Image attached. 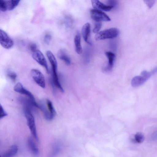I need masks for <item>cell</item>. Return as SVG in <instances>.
<instances>
[{"mask_svg":"<svg viewBox=\"0 0 157 157\" xmlns=\"http://www.w3.org/2000/svg\"><path fill=\"white\" fill-rule=\"evenodd\" d=\"M31 75L35 82L41 87L44 88L46 84L44 76L38 70L33 69L31 71Z\"/></svg>","mask_w":157,"mask_h":157,"instance_id":"obj_5","label":"cell"},{"mask_svg":"<svg viewBox=\"0 0 157 157\" xmlns=\"http://www.w3.org/2000/svg\"><path fill=\"white\" fill-rule=\"evenodd\" d=\"M107 2L108 5L111 7L112 8H116L117 6L118 2L117 1L108 0Z\"/></svg>","mask_w":157,"mask_h":157,"instance_id":"obj_24","label":"cell"},{"mask_svg":"<svg viewBox=\"0 0 157 157\" xmlns=\"http://www.w3.org/2000/svg\"><path fill=\"white\" fill-rule=\"evenodd\" d=\"M119 31L115 28H112L100 31L95 36L96 40H100L106 39H113L119 35Z\"/></svg>","mask_w":157,"mask_h":157,"instance_id":"obj_3","label":"cell"},{"mask_svg":"<svg viewBox=\"0 0 157 157\" xmlns=\"http://www.w3.org/2000/svg\"><path fill=\"white\" fill-rule=\"evenodd\" d=\"M51 36L50 34H46L44 37V42L48 44L51 39Z\"/></svg>","mask_w":157,"mask_h":157,"instance_id":"obj_27","label":"cell"},{"mask_svg":"<svg viewBox=\"0 0 157 157\" xmlns=\"http://www.w3.org/2000/svg\"><path fill=\"white\" fill-rule=\"evenodd\" d=\"M29 49L33 52L37 50V46L36 45L33 43L30 44L29 46Z\"/></svg>","mask_w":157,"mask_h":157,"instance_id":"obj_26","label":"cell"},{"mask_svg":"<svg viewBox=\"0 0 157 157\" xmlns=\"http://www.w3.org/2000/svg\"><path fill=\"white\" fill-rule=\"evenodd\" d=\"M14 90L16 92L28 97L32 101L35 103H37L33 94L25 89L20 82L17 83L13 87Z\"/></svg>","mask_w":157,"mask_h":157,"instance_id":"obj_8","label":"cell"},{"mask_svg":"<svg viewBox=\"0 0 157 157\" xmlns=\"http://www.w3.org/2000/svg\"><path fill=\"white\" fill-rule=\"evenodd\" d=\"M80 36L79 33L78 32L75 36L74 42L75 51L78 54H81L82 52V48Z\"/></svg>","mask_w":157,"mask_h":157,"instance_id":"obj_14","label":"cell"},{"mask_svg":"<svg viewBox=\"0 0 157 157\" xmlns=\"http://www.w3.org/2000/svg\"><path fill=\"white\" fill-rule=\"evenodd\" d=\"M7 115V113L5 111L2 105H1L0 119L3 118Z\"/></svg>","mask_w":157,"mask_h":157,"instance_id":"obj_25","label":"cell"},{"mask_svg":"<svg viewBox=\"0 0 157 157\" xmlns=\"http://www.w3.org/2000/svg\"><path fill=\"white\" fill-rule=\"evenodd\" d=\"M57 56L60 59L63 61L67 64L69 65L71 63L70 58L65 50L60 49L57 53Z\"/></svg>","mask_w":157,"mask_h":157,"instance_id":"obj_12","label":"cell"},{"mask_svg":"<svg viewBox=\"0 0 157 157\" xmlns=\"http://www.w3.org/2000/svg\"><path fill=\"white\" fill-rule=\"evenodd\" d=\"M24 112L27 124L31 133L35 139L38 141V139L37 133L35 118L31 112L30 108L28 107L25 106Z\"/></svg>","mask_w":157,"mask_h":157,"instance_id":"obj_1","label":"cell"},{"mask_svg":"<svg viewBox=\"0 0 157 157\" xmlns=\"http://www.w3.org/2000/svg\"><path fill=\"white\" fill-rule=\"evenodd\" d=\"M47 105L48 111L50 114V121L52 120L56 114V111L52 102L49 99L47 100Z\"/></svg>","mask_w":157,"mask_h":157,"instance_id":"obj_16","label":"cell"},{"mask_svg":"<svg viewBox=\"0 0 157 157\" xmlns=\"http://www.w3.org/2000/svg\"><path fill=\"white\" fill-rule=\"evenodd\" d=\"M144 2L147 6L148 7L150 8H151L154 4L155 1L154 0H146Z\"/></svg>","mask_w":157,"mask_h":157,"instance_id":"obj_28","label":"cell"},{"mask_svg":"<svg viewBox=\"0 0 157 157\" xmlns=\"http://www.w3.org/2000/svg\"><path fill=\"white\" fill-rule=\"evenodd\" d=\"M146 81L141 76L134 77L131 81V85L133 87H136L142 85Z\"/></svg>","mask_w":157,"mask_h":157,"instance_id":"obj_15","label":"cell"},{"mask_svg":"<svg viewBox=\"0 0 157 157\" xmlns=\"http://www.w3.org/2000/svg\"><path fill=\"white\" fill-rule=\"evenodd\" d=\"M151 75H153L157 72V67L155 68L152 71L150 72Z\"/></svg>","mask_w":157,"mask_h":157,"instance_id":"obj_30","label":"cell"},{"mask_svg":"<svg viewBox=\"0 0 157 157\" xmlns=\"http://www.w3.org/2000/svg\"><path fill=\"white\" fill-rule=\"evenodd\" d=\"M7 75L12 82H14L16 81L17 75L15 72L11 71H9L7 73Z\"/></svg>","mask_w":157,"mask_h":157,"instance_id":"obj_20","label":"cell"},{"mask_svg":"<svg viewBox=\"0 0 157 157\" xmlns=\"http://www.w3.org/2000/svg\"><path fill=\"white\" fill-rule=\"evenodd\" d=\"M18 147L16 145L11 146L7 151L1 155L0 157H14L17 153Z\"/></svg>","mask_w":157,"mask_h":157,"instance_id":"obj_13","label":"cell"},{"mask_svg":"<svg viewBox=\"0 0 157 157\" xmlns=\"http://www.w3.org/2000/svg\"><path fill=\"white\" fill-rule=\"evenodd\" d=\"M105 54L108 58V65L104 68V72H107L111 71L113 67L115 60L116 56L113 52L110 51H107L105 52Z\"/></svg>","mask_w":157,"mask_h":157,"instance_id":"obj_9","label":"cell"},{"mask_svg":"<svg viewBox=\"0 0 157 157\" xmlns=\"http://www.w3.org/2000/svg\"><path fill=\"white\" fill-rule=\"evenodd\" d=\"M0 43L1 45L5 48L9 49L13 46V40L3 30L0 29Z\"/></svg>","mask_w":157,"mask_h":157,"instance_id":"obj_7","label":"cell"},{"mask_svg":"<svg viewBox=\"0 0 157 157\" xmlns=\"http://www.w3.org/2000/svg\"><path fill=\"white\" fill-rule=\"evenodd\" d=\"M90 13L92 19L96 22L109 21L111 20L109 17L102 11L93 9L90 10Z\"/></svg>","mask_w":157,"mask_h":157,"instance_id":"obj_4","label":"cell"},{"mask_svg":"<svg viewBox=\"0 0 157 157\" xmlns=\"http://www.w3.org/2000/svg\"><path fill=\"white\" fill-rule=\"evenodd\" d=\"M151 139L153 140H157V130L152 134L151 136Z\"/></svg>","mask_w":157,"mask_h":157,"instance_id":"obj_29","label":"cell"},{"mask_svg":"<svg viewBox=\"0 0 157 157\" xmlns=\"http://www.w3.org/2000/svg\"><path fill=\"white\" fill-rule=\"evenodd\" d=\"M20 1L19 0H6L7 10L10 11L14 9L17 6Z\"/></svg>","mask_w":157,"mask_h":157,"instance_id":"obj_18","label":"cell"},{"mask_svg":"<svg viewBox=\"0 0 157 157\" xmlns=\"http://www.w3.org/2000/svg\"><path fill=\"white\" fill-rule=\"evenodd\" d=\"M144 136L142 133H137L135 135L132 140L134 142L140 143L144 141Z\"/></svg>","mask_w":157,"mask_h":157,"instance_id":"obj_19","label":"cell"},{"mask_svg":"<svg viewBox=\"0 0 157 157\" xmlns=\"http://www.w3.org/2000/svg\"><path fill=\"white\" fill-rule=\"evenodd\" d=\"M102 26V23L101 22H96L94 27L93 29V32L94 33H97L99 32Z\"/></svg>","mask_w":157,"mask_h":157,"instance_id":"obj_22","label":"cell"},{"mask_svg":"<svg viewBox=\"0 0 157 157\" xmlns=\"http://www.w3.org/2000/svg\"><path fill=\"white\" fill-rule=\"evenodd\" d=\"M141 75L147 81L152 75L150 72L144 70L141 72Z\"/></svg>","mask_w":157,"mask_h":157,"instance_id":"obj_23","label":"cell"},{"mask_svg":"<svg viewBox=\"0 0 157 157\" xmlns=\"http://www.w3.org/2000/svg\"><path fill=\"white\" fill-rule=\"evenodd\" d=\"M0 10L2 12L7 10L6 0H0Z\"/></svg>","mask_w":157,"mask_h":157,"instance_id":"obj_21","label":"cell"},{"mask_svg":"<svg viewBox=\"0 0 157 157\" xmlns=\"http://www.w3.org/2000/svg\"><path fill=\"white\" fill-rule=\"evenodd\" d=\"M90 25L88 22L85 23L83 25L82 29V33L84 40L90 45L91 44L90 40Z\"/></svg>","mask_w":157,"mask_h":157,"instance_id":"obj_10","label":"cell"},{"mask_svg":"<svg viewBox=\"0 0 157 157\" xmlns=\"http://www.w3.org/2000/svg\"><path fill=\"white\" fill-rule=\"evenodd\" d=\"M91 3L94 9L101 11H109L112 9L110 6L105 4L99 0H91Z\"/></svg>","mask_w":157,"mask_h":157,"instance_id":"obj_11","label":"cell"},{"mask_svg":"<svg viewBox=\"0 0 157 157\" xmlns=\"http://www.w3.org/2000/svg\"><path fill=\"white\" fill-rule=\"evenodd\" d=\"M28 143L29 148L33 153L35 155L39 154V151L33 139L29 137L28 139Z\"/></svg>","mask_w":157,"mask_h":157,"instance_id":"obj_17","label":"cell"},{"mask_svg":"<svg viewBox=\"0 0 157 157\" xmlns=\"http://www.w3.org/2000/svg\"><path fill=\"white\" fill-rule=\"evenodd\" d=\"M32 57L37 63L43 67L45 69L47 73L49 74V70L47 63L44 55L39 50H37L33 52Z\"/></svg>","mask_w":157,"mask_h":157,"instance_id":"obj_6","label":"cell"},{"mask_svg":"<svg viewBox=\"0 0 157 157\" xmlns=\"http://www.w3.org/2000/svg\"><path fill=\"white\" fill-rule=\"evenodd\" d=\"M46 55L52 67L53 82L56 86H59L60 85V83L57 73L56 59L53 53L49 50L47 51Z\"/></svg>","mask_w":157,"mask_h":157,"instance_id":"obj_2","label":"cell"}]
</instances>
